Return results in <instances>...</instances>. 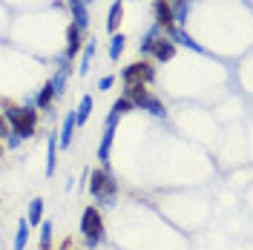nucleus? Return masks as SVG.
Segmentation results:
<instances>
[{
  "label": "nucleus",
  "mask_w": 253,
  "mask_h": 250,
  "mask_svg": "<svg viewBox=\"0 0 253 250\" xmlns=\"http://www.w3.org/2000/svg\"><path fill=\"white\" fill-rule=\"evenodd\" d=\"M0 115L6 118V124L12 129V135H17L20 141H26L35 135V129H38V110H32V107H20V104H12L9 98H3L0 101Z\"/></svg>",
  "instance_id": "obj_1"
},
{
  "label": "nucleus",
  "mask_w": 253,
  "mask_h": 250,
  "mask_svg": "<svg viewBox=\"0 0 253 250\" xmlns=\"http://www.w3.org/2000/svg\"><path fill=\"white\" fill-rule=\"evenodd\" d=\"M89 193L95 196V207L104 210V207H112L115 204V196H118V181L107 167H98V170L89 172Z\"/></svg>",
  "instance_id": "obj_2"
},
{
  "label": "nucleus",
  "mask_w": 253,
  "mask_h": 250,
  "mask_svg": "<svg viewBox=\"0 0 253 250\" xmlns=\"http://www.w3.org/2000/svg\"><path fill=\"white\" fill-rule=\"evenodd\" d=\"M81 236H84V242H86V248L95 250L98 245H104V239H107V227H104V213L89 204V207H84V213H81Z\"/></svg>",
  "instance_id": "obj_3"
},
{
  "label": "nucleus",
  "mask_w": 253,
  "mask_h": 250,
  "mask_svg": "<svg viewBox=\"0 0 253 250\" xmlns=\"http://www.w3.org/2000/svg\"><path fill=\"white\" fill-rule=\"evenodd\" d=\"M156 81V69L150 61H132L121 69V83H144L150 86Z\"/></svg>",
  "instance_id": "obj_4"
},
{
  "label": "nucleus",
  "mask_w": 253,
  "mask_h": 250,
  "mask_svg": "<svg viewBox=\"0 0 253 250\" xmlns=\"http://www.w3.org/2000/svg\"><path fill=\"white\" fill-rule=\"evenodd\" d=\"M164 38H167L173 46H184V49H190V52L205 55V46H202V43H199L187 29H175V26H170V29H164Z\"/></svg>",
  "instance_id": "obj_5"
},
{
  "label": "nucleus",
  "mask_w": 253,
  "mask_h": 250,
  "mask_svg": "<svg viewBox=\"0 0 253 250\" xmlns=\"http://www.w3.org/2000/svg\"><path fill=\"white\" fill-rule=\"evenodd\" d=\"M81 49H84V32H78L72 23H69V26H66V46H63L61 58L63 61H72Z\"/></svg>",
  "instance_id": "obj_6"
},
{
  "label": "nucleus",
  "mask_w": 253,
  "mask_h": 250,
  "mask_svg": "<svg viewBox=\"0 0 253 250\" xmlns=\"http://www.w3.org/2000/svg\"><path fill=\"white\" fill-rule=\"evenodd\" d=\"M75 129H78V124H75V110H69L66 115H63V121H61L58 150H69V147H72V135H75Z\"/></svg>",
  "instance_id": "obj_7"
},
{
  "label": "nucleus",
  "mask_w": 253,
  "mask_h": 250,
  "mask_svg": "<svg viewBox=\"0 0 253 250\" xmlns=\"http://www.w3.org/2000/svg\"><path fill=\"white\" fill-rule=\"evenodd\" d=\"M173 55H175V46L161 35V38H156L153 41V46H150V58L158 63H167V61H173Z\"/></svg>",
  "instance_id": "obj_8"
},
{
  "label": "nucleus",
  "mask_w": 253,
  "mask_h": 250,
  "mask_svg": "<svg viewBox=\"0 0 253 250\" xmlns=\"http://www.w3.org/2000/svg\"><path fill=\"white\" fill-rule=\"evenodd\" d=\"M153 23L156 26H161V32L164 29H170L173 26V9H170V3L167 0H153Z\"/></svg>",
  "instance_id": "obj_9"
},
{
  "label": "nucleus",
  "mask_w": 253,
  "mask_h": 250,
  "mask_svg": "<svg viewBox=\"0 0 253 250\" xmlns=\"http://www.w3.org/2000/svg\"><path fill=\"white\" fill-rule=\"evenodd\" d=\"M170 9H173L175 29H187V17H190V9H193V0H170Z\"/></svg>",
  "instance_id": "obj_10"
},
{
  "label": "nucleus",
  "mask_w": 253,
  "mask_h": 250,
  "mask_svg": "<svg viewBox=\"0 0 253 250\" xmlns=\"http://www.w3.org/2000/svg\"><path fill=\"white\" fill-rule=\"evenodd\" d=\"M112 144H115V126H104V138L98 144V161H101V167H107V170H110Z\"/></svg>",
  "instance_id": "obj_11"
},
{
  "label": "nucleus",
  "mask_w": 253,
  "mask_h": 250,
  "mask_svg": "<svg viewBox=\"0 0 253 250\" xmlns=\"http://www.w3.org/2000/svg\"><path fill=\"white\" fill-rule=\"evenodd\" d=\"M124 98L135 107V110H141V104L150 98V89H147L144 83H124Z\"/></svg>",
  "instance_id": "obj_12"
},
{
  "label": "nucleus",
  "mask_w": 253,
  "mask_h": 250,
  "mask_svg": "<svg viewBox=\"0 0 253 250\" xmlns=\"http://www.w3.org/2000/svg\"><path fill=\"white\" fill-rule=\"evenodd\" d=\"M121 20H124V0H115L110 6V12H107V32L115 35L118 26H121Z\"/></svg>",
  "instance_id": "obj_13"
},
{
  "label": "nucleus",
  "mask_w": 253,
  "mask_h": 250,
  "mask_svg": "<svg viewBox=\"0 0 253 250\" xmlns=\"http://www.w3.org/2000/svg\"><path fill=\"white\" fill-rule=\"evenodd\" d=\"M58 170V132H49V144H46V175L52 178Z\"/></svg>",
  "instance_id": "obj_14"
},
{
  "label": "nucleus",
  "mask_w": 253,
  "mask_h": 250,
  "mask_svg": "<svg viewBox=\"0 0 253 250\" xmlns=\"http://www.w3.org/2000/svg\"><path fill=\"white\" fill-rule=\"evenodd\" d=\"M52 104H55V92H52V86H49V81L35 92V110H52Z\"/></svg>",
  "instance_id": "obj_15"
},
{
  "label": "nucleus",
  "mask_w": 253,
  "mask_h": 250,
  "mask_svg": "<svg viewBox=\"0 0 253 250\" xmlns=\"http://www.w3.org/2000/svg\"><path fill=\"white\" fill-rule=\"evenodd\" d=\"M141 110L150 112L153 118H167V107H164V104H161V98H158V95H153V92H150V98L141 104Z\"/></svg>",
  "instance_id": "obj_16"
},
{
  "label": "nucleus",
  "mask_w": 253,
  "mask_h": 250,
  "mask_svg": "<svg viewBox=\"0 0 253 250\" xmlns=\"http://www.w3.org/2000/svg\"><path fill=\"white\" fill-rule=\"evenodd\" d=\"M161 35H164V32H161V26H156V23L144 32L141 43H138V52H141L144 58H150V46H153V41H156V38H161Z\"/></svg>",
  "instance_id": "obj_17"
},
{
  "label": "nucleus",
  "mask_w": 253,
  "mask_h": 250,
  "mask_svg": "<svg viewBox=\"0 0 253 250\" xmlns=\"http://www.w3.org/2000/svg\"><path fill=\"white\" fill-rule=\"evenodd\" d=\"M43 221V199H32L29 202V210H26V224L35 227Z\"/></svg>",
  "instance_id": "obj_18"
},
{
  "label": "nucleus",
  "mask_w": 253,
  "mask_h": 250,
  "mask_svg": "<svg viewBox=\"0 0 253 250\" xmlns=\"http://www.w3.org/2000/svg\"><path fill=\"white\" fill-rule=\"evenodd\" d=\"M89 115H92V95H84L81 104H78V110H75V124L84 126L89 121Z\"/></svg>",
  "instance_id": "obj_19"
},
{
  "label": "nucleus",
  "mask_w": 253,
  "mask_h": 250,
  "mask_svg": "<svg viewBox=\"0 0 253 250\" xmlns=\"http://www.w3.org/2000/svg\"><path fill=\"white\" fill-rule=\"evenodd\" d=\"M95 49H98V43H95V41H89V43L84 46V52H81L78 75H89V66H92V58H95Z\"/></svg>",
  "instance_id": "obj_20"
},
{
  "label": "nucleus",
  "mask_w": 253,
  "mask_h": 250,
  "mask_svg": "<svg viewBox=\"0 0 253 250\" xmlns=\"http://www.w3.org/2000/svg\"><path fill=\"white\" fill-rule=\"evenodd\" d=\"M124 43H126V38L121 32H115L110 38V61H118V58L124 55Z\"/></svg>",
  "instance_id": "obj_21"
},
{
  "label": "nucleus",
  "mask_w": 253,
  "mask_h": 250,
  "mask_svg": "<svg viewBox=\"0 0 253 250\" xmlns=\"http://www.w3.org/2000/svg\"><path fill=\"white\" fill-rule=\"evenodd\" d=\"M26 245H29V224H26V219H20L15 233V250H26Z\"/></svg>",
  "instance_id": "obj_22"
},
{
  "label": "nucleus",
  "mask_w": 253,
  "mask_h": 250,
  "mask_svg": "<svg viewBox=\"0 0 253 250\" xmlns=\"http://www.w3.org/2000/svg\"><path fill=\"white\" fill-rule=\"evenodd\" d=\"M41 250H52V221H41Z\"/></svg>",
  "instance_id": "obj_23"
},
{
  "label": "nucleus",
  "mask_w": 253,
  "mask_h": 250,
  "mask_svg": "<svg viewBox=\"0 0 253 250\" xmlns=\"http://www.w3.org/2000/svg\"><path fill=\"white\" fill-rule=\"evenodd\" d=\"M110 110H112V112H118V115H124V112L135 110V107H132V104H129V101H126L124 95H121V98H118V101H115V104H112Z\"/></svg>",
  "instance_id": "obj_24"
},
{
  "label": "nucleus",
  "mask_w": 253,
  "mask_h": 250,
  "mask_svg": "<svg viewBox=\"0 0 253 250\" xmlns=\"http://www.w3.org/2000/svg\"><path fill=\"white\" fill-rule=\"evenodd\" d=\"M112 83H115V75H104V78L98 81V92H107V89H112Z\"/></svg>",
  "instance_id": "obj_25"
},
{
  "label": "nucleus",
  "mask_w": 253,
  "mask_h": 250,
  "mask_svg": "<svg viewBox=\"0 0 253 250\" xmlns=\"http://www.w3.org/2000/svg\"><path fill=\"white\" fill-rule=\"evenodd\" d=\"M9 135H12V129H9V124H6V118L0 115V141H6Z\"/></svg>",
  "instance_id": "obj_26"
},
{
  "label": "nucleus",
  "mask_w": 253,
  "mask_h": 250,
  "mask_svg": "<svg viewBox=\"0 0 253 250\" xmlns=\"http://www.w3.org/2000/svg\"><path fill=\"white\" fill-rule=\"evenodd\" d=\"M118 121H121V115L110 110V115H107V121H104V126H118Z\"/></svg>",
  "instance_id": "obj_27"
},
{
  "label": "nucleus",
  "mask_w": 253,
  "mask_h": 250,
  "mask_svg": "<svg viewBox=\"0 0 253 250\" xmlns=\"http://www.w3.org/2000/svg\"><path fill=\"white\" fill-rule=\"evenodd\" d=\"M20 144H23V141L17 138V135H9V138H6V147H9V150H17Z\"/></svg>",
  "instance_id": "obj_28"
},
{
  "label": "nucleus",
  "mask_w": 253,
  "mask_h": 250,
  "mask_svg": "<svg viewBox=\"0 0 253 250\" xmlns=\"http://www.w3.org/2000/svg\"><path fill=\"white\" fill-rule=\"evenodd\" d=\"M0 158H3V141H0Z\"/></svg>",
  "instance_id": "obj_29"
},
{
  "label": "nucleus",
  "mask_w": 253,
  "mask_h": 250,
  "mask_svg": "<svg viewBox=\"0 0 253 250\" xmlns=\"http://www.w3.org/2000/svg\"><path fill=\"white\" fill-rule=\"evenodd\" d=\"M84 3H86V6H92V3H95V0H84Z\"/></svg>",
  "instance_id": "obj_30"
},
{
  "label": "nucleus",
  "mask_w": 253,
  "mask_h": 250,
  "mask_svg": "<svg viewBox=\"0 0 253 250\" xmlns=\"http://www.w3.org/2000/svg\"><path fill=\"white\" fill-rule=\"evenodd\" d=\"M245 3H248V0H245Z\"/></svg>",
  "instance_id": "obj_31"
},
{
  "label": "nucleus",
  "mask_w": 253,
  "mask_h": 250,
  "mask_svg": "<svg viewBox=\"0 0 253 250\" xmlns=\"http://www.w3.org/2000/svg\"><path fill=\"white\" fill-rule=\"evenodd\" d=\"M167 3H170V0H167Z\"/></svg>",
  "instance_id": "obj_32"
}]
</instances>
